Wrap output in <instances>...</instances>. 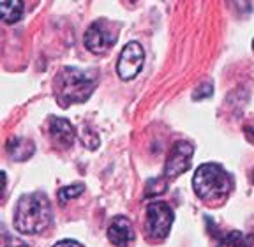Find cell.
Returning a JSON list of instances; mask_svg holds the SVG:
<instances>
[{"mask_svg": "<svg viewBox=\"0 0 254 247\" xmlns=\"http://www.w3.org/2000/svg\"><path fill=\"white\" fill-rule=\"evenodd\" d=\"M50 223H52V205L46 194L32 192L21 196L14 210L16 230L25 235H37L46 230Z\"/></svg>", "mask_w": 254, "mask_h": 247, "instance_id": "1", "label": "cell"}, {"mask_svg": "<svg viewBox=\"0 0 254 247\" xmlns=\"http://www.w3.org/2000/svg\"><path fill=\"white\" fill-rule=\"evenodd\" d=\"M192 185H194V192L203 201L222 199L231 192L233 179L221 164L206 163L198 166L192 179Z\"/></svg>", "mask_w": 254, "mask_h": 247, "instance_id": "2", "label": "cell"}, {"mask_svg": "<svg viewBox=\"0 0 254 247\" xmlns=\"http://www.w3.org/2000/svg\"><path fill=\"white\" fill-rule=\"evenodd\" d=\"M94 81L76 67H64L57 78V99L64 108L85 103L94 92Z\"/></svg>", "mask_w": 254, "mask_h": 247, "instance_id": "3", "label": "cell"}, {"mask_svg": "<svg viewBox=\"0 0 254 247\" xmlns=\"http://www.w3.org/2000/svg\"><path fill=\"white\" fill-rule=\"evenodd\" d=\"M175 214L171 207L164 201H155L147 208V233L150 239L164 240L170 235Z\"/></svg>", "mask_w": 254, "mask_h": 247, "instance_id": "4", "label": "cell"}, {"mask_svg": "<svg viewBox=\"0 0 254 247\" xmlns=\"http://www.w3.org/2000/svg\"><path fill=\"white\" fill-rule=\"evenodd\" d=\"M143 62H145V53H143L141 44L136 41L126 44V48L122 50L119 62H117V72H119L120 80H134L141 71Z\"/></svg>", "mask_w": 254, "mask_h": 247, "instance_id": "5", "label": "cell"}, {"mask_svg": "<svg viewBox=\"0 0 254 247\" xmlns=\"http://www.w3.org/2000/svg\"><path fill=\"white\" fill-rule=\"evenodd\" d=\"M194 154V147L189 141H177L171 148L168 156L166 166H164V177L166 179H175L180 173L187 172L190 168V159Z\"/></svg>", "mask_w": 254, "mask_h": 247, "instance_id": "6", "label": "cell"}, {"mask_svg": "<svg viewBox=\"0 0 254 247\" xmlns=\"http://www.w3.org/2000/svg\"><path fill=\"white\" fill-rule=\"evenodd\" d=\"M115 41L117 34H111L106 21H95L85 32V46H87L88 52L95 53V55L106 53L115 44Z\"/></svg>", "mask_w": 254, "mask_h": 247, "instance_id": "7", "label": "cell"}, {"mask_svg": "<svg viewBox=\"0 0 254 247\" xmlns=\"http://www.w3.org/2000/svg\"><path fill=\"white\" fill-rule=\"evenodd\" d=\"M108 239L115 247L131 246V242L134 240V230L131 226V221L124 215H117L108 228Z\"/></svg>", "mask_w": 254, "mask_h": 247, "instance_id": "8", "label": "cell"}, {"mask_svg": "<svg viewBox=\"0 0 254 247\" xmlns=\"http://www.w3.org/2000/svg\"><path fill=\"white\" fill-rule=\"evenodd\" d=\"M48 131H50L52 140L59 147L64 148L71 147L76 138V131L72 127V124L65 119H60V117H50V120H48Z\"/></svg>", "mask_w": 254, "mask_h": 247, "instance_id": "9", "label": "cell"}, {"mask_svg": "<svg viewBox=\"0 0 254 247\" xmlns=\"http://www.w3.org/2000/svg\"><path fill=\"white\" fill-rule=\"evenodd\" d=\"M34 150H36V145L32 143L30 140H25V138H14L7 143V152L9 156L14 161H27L34 156Z\"/></svg>", "mask_w": 254, "mask_h": 247, "instance_id": "10", "label": "cell"}, {"mask_svg": "<svg viewBox=\"0 0 254 247\" xmlns=\"http://www.w3.org/2000/svg\"><path fill=\"white\" fill-rule=\"evenodd\" d=\"M0 14L5 23H16L23 14V0H0Z\"/></svg>", "mask_w": 254, "mask_h": 247, "instance_id": "11", "label": "cell"}, {"mask_svg": "<svg viewBox=\"0 0 254 247\" xmlns=\"http://www.w3.org/2000/svg\"><path fill=\"white\" fill-rule=\"evenodd\" d=\"M83 191H85L83 184H71V185H67V187L59 189V203L60 205H65L69 199L78 198V196L81 194Z\"/></svg>", "mask_w": 254, "mask_h": 247, "instance_id": "12", "label": "cell"}, {"mask_svg": "<svg viewBox=\"0 0 254 247\" xmlns=\"http://www.w3.org/2000/svg\"><path fill=\"white\" fill-rule=\"evenodd\" d=\"M166 189H168L166 177H159V179L148 180L147 189H145V196H147V198H150V196H159V194H163Z\"/></svg>", "mask_w": 254, "mask_h": 247, "instance_id": "13", "label": "cell"}, {"mask_svg": "<svg viewBox=\"0 0 254 247\" xmlns=\"http://www.w3.org/2000/svg\"><path fill=\"white\" fill-rule=\"evenodd\" d=\"M221 247H244V235L240 231H231Z\"/></svg>", "mask_w": 254, "mask_h": 247, "instance_id": "14", "label": "cell"}, {"mask_svg": "<svg viewBox=\"0 0 254 247\" xmlns=\"http://www.w3.org/2000/svg\"><path fill=\"white\" fill-rule=\"evenodd\" d=\"M212 94H214V87H212V83H201L194 90L192 97H194L196 101H203V99H206V97H210Z\"/></svg>", "mask_w": 254, "mask_h": 247, "instance_id": "15", "label": "cell"}, {"mask_svg": "<svg viewBox=\"0 0 254 247\" xmlns=\"http://www.w3.org/2000/svg\"><path fill=\"white\" fill-rule=\"evenodd\" d=\"M83 141H85V145H87L88 148H92V150H94V148L97 147V145H99V136L95 134V132L92 131L90 127H87V129H85Z\"/></svg>", "mask_w": 254, "mask_h": 247, "instance_id": "16", "label": "cell"}, {"mask_svg": "<svg viewBox=\"0 0 254 247\" xmlns=\"http://www.w3.org/2000/svg\"><path fill=\"white\" fill-rule=\"evenodd\" d=\"M4 247H28L27 244L23 242L21 239H16V237H11L4 242Z\"/></svg>", "mask_w": 254, "mask_h": 247, "instance_id": "17", "label": "cell"}, {"mask_svg": "<svg viewBox=\"0 0 254 247\" xmlns=\"http://www.w3.org/2000/svg\"><path fill=\"white\" fill-rule=\"evenodd\" d=\"M55 247H83L81 244L74 242V240H62V242H59Z\"/></svg>", "mask_w": 254, "mask_h": 247, "instance_id": "18", "label": "cell"}, {"mask_svg": "<svg viewBox=\"0 0 254 247\" xmlns=\"http://www.w3.org/2000/svg\"><path fill=\"white\" fill-rule=\"evenodd\" d=\"M244 247H254V233L244 240Z\"/></svg>", "mask_w": 254, "mask_h": 247, "instance_id": "19", "label": "cell"}, {"mask_svg": "<svg viewBox=\"0 0 254 247\" xmlns=\"http://www.w3.org/2000/svg\"><path fill=\"white\" fill-rule=\"evenodd\" d=\"M253 182H254V175H253Z\"/></svg>", "mask_w": 254, "mask_h": 247, "instance_id": "20", "label": "cell"}, {"mask_svg": "<svg viewBox=\"0 0 254 247\" xmlns=\"http://www.w3.org/2000/svg\"><path fill=\"white\" fill-rule=\"evenodd\" d=\"M131 2H136V0H131Z\"/></svg>", "mask_w": 254, "mask_h": 247, "instance_id": "21", "label": "cell"}, {"mask_svg": "<svg viewBox=\"0 0 254 247\" xmlns=\"http://www.w3.org/2000/svg\"><path fill=\"white\" fill-rule=\"evenodd\" d=\"M253 46H254V41H253Z\"/></svg>", "mask_w": 254, "mask_h": 247, "instance_id": "22", "label": "cell"}]
</instances>
